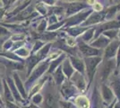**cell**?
Masks as SVG:
<instances>
[{
  "label": "cell",
  "instance_id": "6da1fadb",
  "mask_svg": "<svg viewBox=\"0 0 120 108\" xmlns=\"http://www.w3.org/2000/svg\"><path fill=\"white\" fill-rule=\"evenodd\" d=\"M49 62L44 61V62H42V63H40L39 66H37V67L32 70V72L30 73V75L28 77L27 80H26L24 83V88L27 92H29V90L30 89V88L33 86V84L35 82H37L40 78V77H41L44 73L47 72L48 68H49Z\"/></svg>",
  "mask_w": 120,
  "mask_h": 108
},
{
  "label": "cell",
  "instance_id": "7a4b0ae2",
  "mask_svg": "<svg viewBox=\"0 0 120 108\" xmlns=\"http://www.w3.org/2000/svg\"><path fill=\"white\" fill-rule=\"evenodd\" d=\"M85 64H86V69H87V74L89 76V79L90 82H91L93 76L95 74L96 67L101 60V58H97V57H93V58H85Z\"/></svg>",
  "mask_w": 120,
  "mask_h": 108
},
{
  "label": "cell",
  "instance_id": "3957f363",
  "mask_svg": "<svg viewBox=\"0 0 120 108\" xmlns=\"http://www.w3.org/2000/svg\"><path fill=\"white\" fill-rule=\"evenodd\" d=\"M0 64H3L5 67L7 71H12V73L14 71H18V70H23L25 68L24 63H21V62H16L13 61V60H6L5 58L0 57Z\"/></svg>",
  "mask_w": 120,
  "mask_h": 108
},
{
  "label": "cell",
  "instance_id": "277c9868",
  "mask_svg": "<svg viewBox=\"0 0 120 108\" xmlns=\"http://www.w3.org/2000/svg\"><path fill=\"white\" fill-rule=\"evenodd\" d=\"M12 78L14 80V82L15 84V87L17 88L18 92L20 93L21 96L22 97V99L24 100H28V92L26 91V89L24 88V84L22 81L21 77H19V74L17 71H14L12 73Z\"/></svg>",
  "mask_w": 120,
  "mask_h": 108
},
{
  "label": "cell",
  "instance_id": "5b68a950",
  "mask_svg": "<svg viewBox=\"0 0 120 108\" xmlns=\"http://www.w3.org/2000/svg\"><path fill=\"white\" fill-rule=\"evenodd\" d=\"M41 104L42 108H59V100L52 93L46 94Z\"/></svg>",
  "mask_w": 120,
  "mask_h": 108
},
{
  "label": "cell",
  "instance_id": "8992f818",
  "mask_svg": "<svg viewBox=\"0 0 120 108\" xmlns=\"http://www.w3.org/2000/svg\"><path fill=\"white\" fill-rule=\"evenodd\" d=\"M40 59L37 57L36 54L34 55H30L29 58H27L26 60H25V68H26V70H27V77H29L30 75V73L32 72V70L37 67V65L39 64V62H40Z\"/></svg>",
  "mask_w": 120,
  "mask_h": 108
},
{
  "label": "cell",
  "instance_id": "52a82bcc",
  "mask_svg": "<svg viewBox=\"0 0 120 108\" xmlns=\"http://www.w3.org/2000/svg\"><path fill=\"white\" fill-rule=\"evenodd\" d=\"M116 67V62L114 60H106V62L103 64V66L101 68V78L102 80L104 81L106 80L109 76L110 75L111 71L115 68Z\"/></svg>",
  "mask_w": 120,
  "mask_h": 108
},
{
  "label": "cell",
  "instance_id": "ba28073f",
  "mask_svg": "<svg viewBox=\"0 0 120 108\" xmlns=\"http://www.w3.org/2000/svg\"><path fill=\"white\" fill-rule=\"evenodd\" d=\"M48 77H49L48 76L41 77V78H40L37 82H35L33 84V86L30 88V89L29 90V92H28V100L30 99L34 95H36V94H38V93L40 92V90L42 88V87L44 86V83L47 81Z\"/></svg>",
  "mask_w": 120,
  "mask_h": 108
},
{
  "label": "cell",
  "instance_id": "9c48e42d",
  "mask_svg": "<svg viewBox=\"0 0 120 108\" xmlns=\"http://www.w3.org/2000/svg\"><path fill=\"white\" fill-rule=\"evenodd\" d=\"M79 50L80 52L86 56L87 58H90V56H95V55H100V51L97 50V49H94L92 47H90L88 45H86L83 42H80L79 43Z\"/></svg>",
  "mask_w": 120,
  "mask_h": 108
},
{
  "label": "cell",
  "instance_id": "30bf717a",
  "mask_svg": "<svg viewBox=\"0 0 120 108\" xmlns=\"http://www.w3.org/2000/svg\"><path fill=\"white\" fill-rule=\"evenodd\" d=\"M89 14H90V11H88V12H83V13H81V14H78L76 16H73L71 18H68V19H65V25L66 27H70V26H73L76 24H79L80 22L83 21L86 18V16H88Z\"/></svg>",
  "mask_w": 120,
  "mask_h": 108
},
{
  "label": "cell",
  "instance_id": "8fae6325",
  "mask_svg": "<svg viewBox=\"0 0 120 108\" xmlns=\"http://www.w3.org/2000/svg\"><path fill=\"white\" fill-rule=\"evenodd\" d=\"M120 45V41H114L112 42H110L109 44L108 45V47L106 48L105 50V53H104V58L106 60H109L111 58L116 55V50L118 46Z\"/></svg>",
  "mask_w": 120,
  "mask_h": 108
},
{
  "label": "cell",
  "instance_id": "7c38bea8",
  "mask_svg": "<svg viewBox=\"0 0 120 108\" xmlns=\"http://www.w3.org/2000/svg\"><path fill=\"white\" fill-rule=\"evenodd\" d=\"M75 93V87H74V85H73L71 82H69V81L65 82V84L62 86V88H61V94H62V96H63L65 99L70 98V96H72Z\"/></svg>",
  "mask_w": 120,
  "mask_h": 108
},
{
  "label": "cell",
  "instance_id": "4fadbf2b",
  "mask_svg": "<svg viewBox=\"0 0 120 108\" xmlns=\"http://www.w3.org/2000/svg\"><path fill=\"white\" fill-rule=\"evenodd\" d=\"M30 4H31V1H24V2H22V4H19L16 7H15L13 10L11 11L10 13H6V14H5L6 18L10 19L12 17L15 16L16 15H18L20 12H22L23 9H25V8H26L28 5H30Z\"/></svg>",
  "mask_w": 120,
  "mask_h": 108
},
{
  "label": "cell",
  "instance_id": "5bb4252c",
  "mask_svg": "<svg viewBox=\"0 0 120 108\" xmlns=\"http://www.w3.org/2000/svg\"><path fill=\"white\" fill-rule=\"evenodd\" d=\"M105 14H106L105 12H104V13L99 12V13L93 14L89 19H87V20L83 23V26L90 25V24H97V23L101 22V21L105 18Z\"/></svg>",
  "mask_w": 120,
  "mask_h": 108
},
{
  "label": "cell",
  "instance_id": "9a60e30c",
  "mask_svg": "<svg viewBox=\"0 0 120 108\" xmlns=\"http://www.w3.org/2000/svg\"><path fill=\"white\" fill-rule=\"evenodd\" d=\"M117 28L119 27V23L116 22V21H111V22H109V23H106L104 24H101V25H99V27L96 28V31H97V33L95 34V37H98V35L101 33V32H104L105 30H108V29H113V28Z\"/></svg>",
  "mask_w": 120,
  "mask_h": 108
},
{
  "label": "cell",
  "instance_id": "2e32d148",
  "mask_svg": "<svg viewBox=\"0 0 120 108\" xmlns=\"http://www.w3.org/2000/svg\"><path fill=\"white\" fill-rule=\"evenodd\" d=\"M72 81L74 82L75 86L77 88L81 89L82 91H84L85 89V81L84 78L82 77V75L79 73V72H75V74L73 75V77H72Z\"/></svg>",
  "mask_w": 120,
  "mask_h": 108
},
{
  "label": "cell",
  "instance_id": "e0dca14e",
  "mask_svg": "<svg viewBox=\"0 0 120 108\" xmlns=\"http://www.w3.org/2000/svg\"><path fill=\"white\" fill-rule=\"evenodd\" d=\"M65 59V54H62L61 56H59L57 59H56L54 60H52L51 62H49V68L47 70V75L49 74H53L55 70L58 68V65L62 61H64V60Z\"/></svg>",
  "mask_w": 120,
  "mask_h": 108
},
{
  "label": "cell",
  "instance_id": "ac0fdd59",
  "mask_svg": "<svg viewBox=\"0 0 120 108\" xmlns=\"http://www.w3.org/2000/svg\"><path fill=\"white\" fill-rule=\"evenodd\" d=\"M3 93H4V102H12V103H15V98L12 95L10 88L8 87L7 83L5 81V78H3Z\"/></svg>",
  "mask_w": 120,
  "mask_h": 108
},
{
  "label": "cell",
  "instance_id": "d6986e66",
  "mask_svg": "<svg viewBox=\"0 0 120 108\" xmlns=\"http://www.w3.org/2000/svg\"><path fill=\"white\" fill-rule=\"evenodd\" d=\"M70 60H71V63H72V65H73V68H76V70L77 72H79L81 74H82L83 71H84V64H83V62L79 58H77V57H73L71 56L70 57Z\"/></svg>",
  "mask_w": 120,
  "mask_h": 108
},
{
  "label": "cell",
  "instance_id": "ffe728a7",
  "mask_svg": "<svg viewBox=\"0 0 120 108\" xmlns=\"http://www.w3.org/2000/svg\"><path fill=\"white\" fill-rule=\"evenodd\" d=\"M62 71L64 73L65 77H67V78H70L73 74H74V68L71 66L70 61L68 59H65L63 61V65H62Z\"/></svg>",
  "mask_w": 120,
  "mask_h": 108
},
{
  "label": "cell",
  "instance_id": "44dd1931",
  "mask_svg": "<svg viewBox=\"0 0 120 108\" xmlns=\"http://www.w3.org/2000/svg\"><path fill=\"white\" fill-rule=\"evenodd\" d=\"M101 93H102L103 100L107 103H109L114 99V95L111 91V89L109 87H107L106 85H104V84L101 87Z\"/></svg>",
  "mask_w": 120,
  "mask_h": 108
},
{
  "label": "cell",
  "instance_id": "7402d4cb",
  "mask_svg": "<svg viewBox=\"0 0 120 108\" xmlns=\"http://www.w3.org/2000/svg\"><path fill=\"white\" fill-rule=\"evenodd\" d=\"M75 104L79 108H89L90 107V101L84 96H80L75 99Z\"/></svg>",
  "mask_w": 120,
  "mask_h": 108
},
{
  "label": "cell",
  "instance_id": "603a6c76",
  "mask_svg": "<svg viewBox=\"0 0 120 108\" xmlns=\"http://www.w3.org/2000/svg\"><path fill=\"white\" fill-rule=\"evenodd\" d=\"M53 78H54V81H55L56 85H61L65 81V76L64 75L63 71H62V68L58 67L56 69L55 72L53 73Z\"/></svg>",
  "mask_w": 120,
  "mask_h": 108
},
{
  "label": "cell",
  "instance_id": "cb8c5ba5",
  "mask_svg": "<svg viewBox=\"0 0 120 108\" xmlns=\"http://www.w3.org/2000/svg\"><path fill=\"white\" fill-rule=\"evenodd\" d=\"M109 39L106 38L104 36H100L98 40L90 43V46L94 47V49H95V47L96 48H104V47L108 46V44L109 43Z\"/></svg>",
  "mask_w": 120,
  "mask_h": 108
},
{
  "label": "cell",
  "instance_id": "d4e9b609",
  "mask_svg": "<svg viewBox=\"0 0 120 108\" xmlns=\"http://www.w3.org/2000/svg\"><path fill=\"white\" fill-rule=\"evenodd\" d=\"M84 7V5H82V3H70L67 5V12H66V16H70L74 13H76L80 10L81 8Z\"/></svg>",
  "mask_w": 120,
  "mask_h": 108
},
{
  "label": "cell",
  "instance_id": "484cf974",
  "mask_svg": "<svg viewBox=\"0 0 120 108\" xmlns=\"http://www.w3.org/2000/svg\"><path fill=\"white\" fill-rule=\"evenodd\" d=\"M51 46H52V44H51V43L45 44V45L42 47L39 52L36 53V55H37V57L40 59V61H41V60H43L44 59H46V57L49 55V52L50 47Z\"/></svg>",
  "mask_w": 120,
  "mask_h": 108
},
{
  "label": "cell",
  "instance_id": "4316f807",
  "mask_svg": "<svg viewBox=\"0 0 120 108\" xmlns=\"http://www.w3.org/2000/svg\"><path fill=\"white\" fill-rule=\"evenodd\" d=\"M14 53L16 54L19 58L24 60V59H27V58L30 57V49L27 48L26 46H22V47H21L20 49H18V50H16L15 52H14Z\"/></svg>",
  "mask_w": 120,
  "mask_h": 108
},
{
  "label": "cell",
  "instance_id": "83f0119b",
  "mask_svg": "<svg viewBox=\"0 0 120 108\" xmlns=\"http://www.w3.org/2000/svg\"><path fill=\"white\" fill-rule=\"evenodd\" d=\"M111 87L113 88L115 94L117 96V98H120V78L116 77L115 78L112 83H111Z\"/></svg>",
  "mask_w": 120,
  "mask_h": 108
},
{
  "label": "cell",
  "instance_id": "f1b7e54d",
  "mask_svg": "<svg viewBox=\"0 0 120 108\" xmlns=\"http://www.w3.org/2000/svg\"><path fill=\"white\" fill-rule=\"evenodd\" d=\"M86 28H80V27H68L65 29V31L68 32V33L71 36H77L80 33H82V32L85 31Z\"/></svg>",
  "mask_w": 120,
  "mask_h": 108
},
{
  "label": "cell",
  "instance_id": "f546056e",
  "mask_svg": "<svg viewBox=\"0 0 120 108\" xmlns=\"http://www.w3.org/2000/svg\"><path fill=\"white\" fill-rule=\"evenodd\" d=\"M45 44L46 43L44 41H40V40H36L35 42H34V44H33V46H32V50H31V52H30V55L36 54Z\"/></svg>",
  "mask_w": 120,
  "mask_h": 108
},
{
  "label": "cell",
  "instance_id": "4dcf8cb0",
  "mask_svg": "<svg viewBox=\"0 0 120 108\" xmlns=\"http://www.w3.org/2000/svg\"><path fill=\"white\" fill-rule=\"evenodd\" d=\"M43 99H44V97L42 96V95L40 94V93H38V94L34 95V96L31 97V104H35V105L41 104L42 102H43Z\"/></svg>",
  "mask_w": 120,
  "mask_h": 108
},
{
  "label": "cell",
  "instance_id": "1f68e13d",
  "mask_svg": "<svg viewBox=\"0 0 120 108\" xmlns=\"http://www.w3.org/2000/svg\"><path fill=\"white\" fill-rule=\"evenodd\" d=\"M37 4H36V11H37V13H40V15H42V16H45L46 14H47V9H46L45 7V5L42 3V2H36Z\"/></svg>",
  "mask_w": 120,
  "mask_h": 108
},
{
  "label": "cell",
  "instance_id": "d6a6232c",
  "mask_svg": "<svg viewBox=\"0 0 120 108\" xmlns=\"http://www.w3.org/2000/svg\"><path fill=\"white\" fill-rule=\"evenodd\" d=\"M47 24H48V21L45 19L41 20V22L37 26V31L39 32V33H42L45 32V30L47 29Z\"/></svg>",
  "mask_w": 120,
  "mask_h": 108
},
{
  "label": "cell",
  "instance_id": "836d02e7",
  "mask_svg": "<svg viewBox=\"0 0 120 108\" xmlns=\"http://www.w3.org/2000/svg\"><path fill=\"white\" fill-rule=\"evenodd\" d=\"M13 45H14V41L9 38V39L4 43V45H3V50H2V51H3V52H10ZM2 51H1V52H2Z\"/></svg>",
  "mask_w": 120,
  "mask_h": 108
},
{
  "label": "cell",
  "instance_id": "e575fe53",
  "mask_svg": "<svg viewBox=\"0 0 120 108\" xmlns=\"http://www.w3.org/2000/svg\"><path fill=\"white\" fill-rule=\"evenodd\" d=\"M65 21H61L60 23H56V24H52V25H49L48 28H47V31H48V32L55 31V30H56V29L60 28L61 26L65 24Z\"/></svg>",
  "mask_w": 120,
  "mask_h": 108
},
{
  "label": "cell",
  "instance_id": "d590c367",
  "mask_svg": "<svg viewBox=\"0 0 120 108\" xmlns=\"http://www.w3.org/2000/svg\"><path fill=\"white\" fill-rule=\"evenodd\" d=\"M95 31V29H91L90 31H88L87 32H85L82 35V41H89L90 40V38L93 36V32Z\"/></svg>",
  "mask_w": 120,
  "mask_h": 108
},
{
  "label": "cell",
  "instance_id": "8d00e7d4",
  "mask_svg": "<svg viewBox=\"0 0 120 108\" xmlns=\"http://www.w3.org/2000/svg\"><path fill=\"white\" fill-rule=\"evenodd\" d=\"M103 34L106 36H108V39L109 38L110 39H113L114 37H115L116 34H117V31H116V30H110V31H106L103 32Z\"/></svg>",
  "mask_w": 120,
  "mask_h": 108
},
{
  "label": "cell",
  "instance_id": "74e56055",
  "mask_svg": "<svg viewBox=\"0 0 120 108\" xmlns=\"http://www.w3.org/2000/svg\"><path fill=\"white\" fill-rule=\"evenodd\" d=\"M11 35H12V33H11V32L8 29H6L5 27L0 25V37L1 36H11Z\"/></svg>",
  "mask_w": 120,
  "mask_h": 108
},
{
  "label": "cell",
  "instance_id": "f35d334b",
  "mask_svg": "<svg viewBox=\"0 0 120 108\" xmlns=\"http://www.w3.org/2000/svg\"><path fill=\"white\" fill-rule=\"evenodd\" d=\"M59 106L61 108H77L74 104L68 102H64V101H59Z\"/></svg>",
  "mask_w": 120,
  "mask_h": 108
},
{
  "label": "cell",
  "instance_id": "ab89813d",
  "mask_svg": "<svg viewBox=\"0 0 120 108\" xmlns=\"http://www.w3.org/2000/svg\"><path fill=\"white\" fill-rule=\"evenodd\" d=\"M4 108H22L17 104L12 102H4Z\"/></svg>",
  "mask_w": 120,
  "mask_h": 108
},
{
  "label": "cell",
  "instance_id": "60d3db41",
  "mask_svg": "<svg viewBox=\"0 0 120 108\" xmlns=\"http://www.w3.org/2000/svg\"><path fill=\"white\" fill-rule=\"evenodd\" d=\"M10 38V36H1L0 37V52L3 50V45L5 41Z\"/></svg>",
  "mask_w": 120,
  "mask_h": 108
},
{
  "label": "cell",
  "instance_id": "b9f144b4",
  "mask_svg": "<svg viewBox=\"0 0 120 108\" xmlns=\"http://www.w3.org/2000/svg\"><path fill=\"white\" fill-rule=\"evenodd\" d=\"M48 20H49V24L52 25V24L57 23V17H56V16H49Z\"/></svg>",
  "mask_w": 120,
  "mask_h": 108
},
{
  "label": "cell",
  "instance_id": "7bdbcfd3",
  "mask_svg": "<svg viewBox=\"0 0 120 108\" xmlns=\"http://www.w3.org/2000/svg\"><path fill=\"white\" fill-rule=\"evenodd\" d=\"M7 13V10L4 8L3 6H0V21L3 20V18L5 16V14Z\"/></svg>",
  "mask_w": 120,
  "mask_h": 108
},
{
  "label": "cell",
  "instance_id": "ee69618b",
  "mask_svg": "<svg viewBox=\"0 0 120 108\" xmlns=\"http://www.w3.org/2000/svg\"><path fill=\"white\" fill-rule=\"evenodd\" d=\"M94 9L97 12H100V11L102 10V5H100V3H96L95 5H94Z\"/></svg>",
  "mask_w": 120,
  "mask_h": 108
},
{
  "label": "cell",
  "instance_id": "f6af8a7d",
  "mask_svg": "<svg viewBox=\"0 0 120 108\" xmlns=\"http://www.w3.org/2000/svg\"><path fill=\"white\" fill-rule=\"evenodd\" d=\"M22 108H40V107H39L38 105H35V104H33L30 103L28 105H26V106H22Z\"/></svg>",
  "mask_w": 120,
  "mask_h": 108
},
{
  "label": "cell",
  "instance_id": "bcb514c9",
  "mask_svg": "<svg viewBox=\"0 0 120 108\" xmlns=\"http://www.w3.org/2000/svg\"><path fill=\"white\" fill-rule=\"evenodd\" d=\"M120 65V46L119 50H118V53H117V56H116V66H119Z\"/></svg>",
  "mask_w": 120,
  "mask_h": 108
},
{
  "label": "cell",
  "instance_id": "7dc6e473",
  "mask_svg": "<svg viewBox=\"0 0 120 108\" xmlns=\"http://www.w3.org/2000/svg\"><path fill=\"white\" fill-rule=\"evenodd\" d=\"M3 91V77L1 76V73H0V93Z\"/></svg>",
  "mask_w": 120,
  "mask_h": 108
},
{
  "label": "cell",
  "instance_id": "c3c4849f",
  "mask_svg": "<svg viewBox=\"0 0 120 108\" xmlns=\"http://www.w3.org/2000/svg\"><path fill=\"white\" fill-rule=\"evenodd\" d=\"M42 3H43V4H48V5H53L56 2L55 1H43Z\"/></svg>",
  "mask_w": 120,
  "mask_h": 108
},
{
  "label": "cell",
  "instance_id": "681fc988",
  "mask_svg": "<svg viewBox=\"0 0 120 108\" xmlns=\"http://www.w3.org/2000/svg\"><path fill=\"white\" fill-rule=\"evenodd\" d=\"M0 105L4 107V100L2 99V96H1V95H0Z\"/></svg>",
  "mask_w": 120,
  "mask_h": 108
},
{
  "label": "cell",
  "instance_id": "f907efd6",
  "mask_svg": "<svg viewBox=\"0 0 120 108\" xmlns=\"http://www.w3.org/2000/svg\"><path fill=\"white\" fill-rule=\"evenodd\" d=\"M113 104H111V105H110V106L109 108H113Z\"/></svg>",
  "mask_w": 120,
  "mask_h": 108
},
{
  "label": "cell",
  "instance_id": "816d5d0a",
  "mask_svg": "<svg viewBox=\"0 0 120 108\" xmlns=\"http://www.w3.org/2000/svg\"><path fill=\"white\" fill-rule=\"evenodd\" d=\"M0 108H4V107H3V106H1V105H0Z\"/></svg>",
  "mask_w": 120,
  "mask_h": 108
},
{
  "label": "cell",
  "instance_id": "f5cc1de1",
  "mask_svg": "<svg viewBox=\"0 0 120 108\" xmlns=\"http://www.w3.org/2000/svg\"><path fill=\"white\" fill-rule=\"evenodd\" d=\"M119 37H120V32H119Z\"/></svg>",
  "mask_w": 120,
  "mask_h": 108
}]
</instances>
